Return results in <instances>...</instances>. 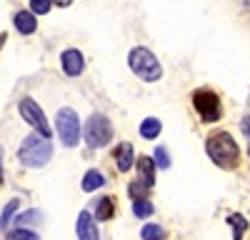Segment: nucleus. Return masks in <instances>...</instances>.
<instances>
[{
  "label": "nucleus",
  "instance_id": "nucleus-24",
  "mask_svg": "<svg viewBox=\"0 0 250 240\" xmlns=\"http://www.w3.org/2000/svg\"><path fill=\"white\" fill-rule=\"evenodd\" d=\"M148 190H150V188H145L143 183H130V188H128V193H130V198H133V200L145 198V195H148Z\"/></svg>",
  "mask_w": 250,
  "mask_h": 240
},
{
  "label": "nucleus",
  "instance_id": "nucleus-8",
  "mask_svg": "<svg viewBox=\"0 0 250 240\" xmlns=\"http://www.w3.org/2000/svg\"><path fill=\"white\" fill-rule=\"evenodd\" d=\"M60 65H62V73H65V75L75 78V75L83 73V68H85V60H83V53L80 50L70 48V50H65V53L60 55Z\"/></svg>",
  "mask_w": 250,
  "mask_h": 240
},
{
  "label": "nucleus",
  "instance_id": "nucleus-25",
  "mask_svg": "<svg viewBox=\"0 0 250 240\" xmlns=\"http://www.w3.org/2000/svg\"><path fill=\"white\" fill-rule=\"evenodd\" d=\"M73 3V0H53V5H58V8H68Z\"/></svg>",
  "mask_w": 250,
  "mask_h": 240
},
{
  "label": "nucleus",
  "instance_id": "nucleus-13",
  "mask_svg": "<svg viewBox=\"0 0 250 240\" xmlns=\"http://www.w3.org/2000/svg\"><path fill=\"white\" fill-rule=\"evenodd\" d=\"M103 185H105V178H103V173H98V170H88L85 178H83V190L85 193H93Z\"/></svg>",
  "mask_w": 250,
  "mask_h": 240
},
{
  "label": "nucleus",
  "instance_id": "nucleus-28",
  "mask_svg": "<svg viewBox=\"0 0 250 240\" xmlns=\"http://www.w3.org/2000/svg\"><path fill=\"white\" fill-rule=\"evenodd\" d=\"M0 185H3V168H0Z\"/></svg>",
  "mask_w": 250,
  "mask_h": 240
},
{
  "label": "nucleus",
  "instance_id": "nucleus-12",
  "mask_svg": "<svg viewBox=\"0 0 250 240\" xmlns=\"http://www.w3.org/2000/svg\"><path fill=\"white\" fill-rule=\"evenodd\" d=\"M13 23H15V28H18L20 33H23V35H30V33H35V28H38L35 13H28V10H23V13H15Z\"/></svg>",
  "mask_w": 250,
  "mask_h": 240
},
{
  "label": "nucleus",
  "instance_id": "nucleus-15",
  "mask_svg": "<svg viewBox=\"0 0 250 240\" xmlns=\"http://www.w3.org/2000/svg\"><path fill=\"white\" fill-rule=\"evenodd\" d=\"M113 215H115L113 198H100L98 205H95V220H110Z\"/></svg>",
  "mask_w": 250,
  "mask_h": 240
},
{
  "label": "nucleus",
  "instance_id": "nucleus-23",
  "mask_svg": "<svg viewBox=\"0 0 250 240\" xmlns=\"http://www.w3.org/2000/svg\"><path fill=\"white\" fill-rule=\"evenodd\" d=\"M53 5V0H30V13L35 15H45Z\"/></svg>",
  "mask_w": 250,
  "mask_h": 240
},
{
  "label": "nucleus",
  "instance_id": "nucleus-7",
  "mask_svg": "<svg viewBox=\"0 0 250 240\" xmlns=\"http://www.w3.org/2000/svg\"><path fill=\"white\" fill-rule=\"evenodd\" d=\"M20 115H23V120L28 125H33L43 138H50V125H48V118H45V113H43V108H40L35 100H30V98H25L23 103H20Z\"/></svg>",
  "mask_w": 250,
  "mask_h": 240
},
{
  "label": "nucleus",
  "instance_id": "nucleus-30",
  "mask_svg": "<svg viewBox=\"0 0 250 240\" xmlns=\"http://www.w3.org/2000/svg\"><path fill=\"white\" fill-rule=\"evenodd\" d=\"M248 153H250V150H248Z\"/></svg>",
  "mask_w": 250,
  "mask_h": 240
},
{
  "label": "nucleus",
  "instance_id": "nucleus-6",
  "mask_svg": "<svg viewBox=\"0 0 250 240\" xmlns=\"http://www.w3.org/2000/svg\"><path fill=\"white\" fill-rule=\"evenodd\" d=\"M193 105L203 123H215L220 118V98L213 90H198L193 95Z\"/></svg>",
  "mask_w": 250,
  "mask_h": 240
},
{
  "label": "nucleus",
  "instance_id": "nucleus-4",
  "mask_svg": "<svg viewBox=\"0 0 250 240\" xmlns=\"http://www.w3.org/2000/svg\"><path fill=\"white\" fill-rule=\"evenodd\" d=\"M83 135H85V143H88L90 148H103V145L110 143L113 125H110V120H108L105 115L93 113V115L88 118L85 128H83Z\"/></svg>",
  "mask_w": 250,
  "mask_h": 240
},
{
  "label": "nucleus",
  "instance_id": "nucleus-16",
  "mask_svg": "<svg viewBox=\"0 0 250 240\" xmlns=\"http://www.w3.org/2000/svg\"><path fill=\"white\" fill-rule=\"evenodd\" d=\"M228 223H230V228H233V238H235V240H240V238L245 235V230H248V220H245L240 213L230 215V218H228Z\"/></svg>",
  "mask_w": 250,
  "mask_h": 240
},
{
  "label": "nucleus",
  "instance_id": "nucleus-22",
  "mask_svg": "<svg viewBox=\"0 0 250 240\" xmlns=\"http://www.w3.org/2000/svg\"><path fill=\"white\" fill-rule=\"evenodd\" d=\"M40 220H43V213H40V210H28V213L20 215L15 223L18 225H30V223H40Z\"/></svg>",
  "mask_w": 250,
  "mask_h": 240
},
{
  "label": "nucleus",
  "instance_id": "nucleus-1",
  "mask_svg": "<svg viewBox=\"0 0 250 240\" xmlns=\"http://www.w3.org/2000/svg\"><path fill=\"white\" fill-rule=\"evenodd\" d=\"M205 150H208V158L213 160L215 165L230 170L238 165V158H240V150H238V143L230 133L225 130H218L213 135H208L205 140Z\"/></svg>",
  "mask_w": 250,
  "mask_h": 240
},
{
  "label": "nucleus",
  "instance_id": "nucleus-10",
  "mask_svg": "<svg viewBox=\"0 0 250 240\" xmlns=\"http://www.w3.org/2000/svg\"><path fill=\"white\" fill-rule=\"evenodd\" d=\"M138 175H140V183L145 188H153L155 185V160L148 155L138 158Z\"/></svg>",
  "mask_w": 250,
  "mask_h": 240
},
{
  "label": "nucleus",
  "instance_id": "nucleus-14",
  "mask_svg": "<svg viewBox=\"0 0 250 240\" xmlns=\"http://www.w3.org/2000/svg\"><path fill=\"white\" fill-rule=\"evenodd\" d=\"M160 130H163V125H160L158 118H145L143 125H140V135L148 138V140H155V138L160 135Z\"/></svg>",
  "mask_w": 250,
  "mask_h": 240
},
{
  "label": "nucleus",
  "instance_id": "nucleus-11",
  "mask_svg": "<svg viewBox=\"0 0 250 240\" xmlns=\"http://www.w3.org/2000/svg\"><path fill=\"white\" fill-rule=\"evenodd\" d=\"M133 160H135V153H133V145L130 143H120L115 148V163H118V170L120 173H128L133 168Z\"/></svg>",
  "mask_w": 250,
  "mask_h": 240
},
{
  "label": "nucleus",
  "instance_id": "nucleus-26",
  "mask_svg": "<svg viewBox=\"0 0 250 240\" xmlns=\"http://www.w3.org/2000/svg\"><path fill=\"white\" fill-rule=\"evenodd\" d=\"M243 130H245V135L250 138V118H245V120H243Z\"/></svg>",
  "mask_w": 250,
  "mask_h": 240
},
{
  "label": "nucleus",
  "instance_id": "nucleus-20",
  "mask_svg": "<svg viewBox=\"0 0 250 240\" xmlns=\"http://www.w3.org/2000/svg\"><path fill=\"white\" fill-rule=\"evenodd\" d=\"M5 238H8V240H40V238H38V233L25 230V228H15V230H10Z\"/></svg>",
  "mask_w": 250,
  "mask_h": 240
},
{
  "label": "nucleus",
  "instance_id": "nucleus-5",
  "mask_svg": "<svg viewBox=\"0 0 250 240\" xmlns=\"http://www.w3.org/2000/svg\"><path fill=\"white\" fill-rule=\"evenodd\" d=\"M55 128H58V135H60V140H62L65 148H75L78 145V140H80V120H78L75 110L60 108L58 118H55Z\"/></svg>",
  "mask_w": 250,
  "mask_h": 240
},
{
  "label": "nucleus",
  "instance_id": "nucleus-2",
  "mask_svg": "<svg viewBox=\"0 0 250 240\" xmlns=\"http://www.w3.org/2000/svg\"><path fill=\"white\" fill-rule=\"evenodd\" d=\"M53 155V145H50V138H43V135H28L23 140V145H20V163L28 165V168H43Z\"/></svg>",
  "mask_w": 250,
  "mask_h": 240
},
{
  "label": "nucleus",
  "instance_id": "nucleus-18",
  "mask_svg": "<svg viewBox=\"0 0 250 240\" xmlns=\"http://www.w3.org/2000/svg\"><path fill=\"white\" fill-rule=\"evenodd\" d=\"M133 213H135L138 218H148V215H153V203H150L148 198L133 200Z\"/></svg>",
  "mask_w": 250,
  "mask_h": 240
},
{
  "label": "nucleus",
  "instance_id": "nucleus-17",
  "mask_svg": "<svg viewBox=\"0 0 250 240\" xmlns=\"http://www.w3.org/2000/svg\"><path fill=\"white\" fill-rule=\"evenodd\" d=\"M18 208H20V200H18V198H13V200H10V203L5 205V210H3V215H0V228H3V230H5L8 225H10V220H13V215L18 213Z\"/></svg>",
  "mask_w": 250,
  "mask_h": 240
},
{
  "label": "nucleus",
  "instance_id": "nucleus-9",
  "mask_svg": "<svg viewBox=\"0 0 250 240\" xmlns=\"http://www.w3.org/2000/svg\"><path fill=\"white\" fill-rule=\"evenodd\" d=\"M75 230H78V238H80V240H100L98 228H95V220H93V215H90L88 210H83V213L78 215Z\"/></svg>",
  "mask_w": 250,
  "mask_h": 240
},
{
  "label": "nucleus",
  "instance_id": "nucleus-3",
  "mask_svg": "<svg viewBox=\"0 0 250 240\" xmlns=\"http://www.w3.org/2000/svg\"><path fill=\"white\" fill-rule=\"evenodd\" d=\"M128 63H130V70L138 78H143L145 83H155V80H160V75H163V68L158 63V58L148 48H133L130 55H128Z\"/></svg>",
  "mask_w": 250,
  "mask_h": 240
},
{
  "label": "nucleus",
  "instance_id": "nucleus-21",
  "mask_svg": "<svg viewBox=\"0 0 250 240\" xmlns=\"http://www.w3.org/2000/svg\"><path fill=\"white\" fill-rule=\"evenodd\" d=\"M155 165L158 168H170V155H168V148H165V145H158L155 148Z\"/></svg>",
  "mask_w": 250,
  "mask_h": 240
},
{
  "label": "nucleus",
  "instance_id": "nucleus-19",
  "mask_svg": "<svg viewBox=\"0 0 250 240\" xmlns=\"http://www.w3.org/2000/svg\"><path fill=\"white\" fill-rule=\"evenodd\" d=\"M140 235H143V240H165V230H163L160 225H155V223L145 225Z\"/></svg>",
  "mask_w": 250,
  "mask_h": 240
},
{
  "label": "nucleus",
  "instance_id": "nucleus-29",
  "mask_svg": "<svg viewBox=\"0 0 250 240\" xmlns=\"http://www.w3.org/2000/svg\"><path fill=\"white\" fill-rule=\"evenodd\" d=\"M245 3H248V5H250V0H245Z\"/></svg>",
  "mask_w": 250,
  "mask_h": 240
},
{
  "label": "nucleus",
  "instance_id": "nucleus-27",
  "mask_svg": "<svg viewBox=\"0 0 250 240\" xmlns=\"http://www.w3.org/2000/svg\"><path fill=\"white\" fill-rule=\"evenodd\" d=\"M0 43H5V33H0Z\"/></svg>",
  "mask_w": 250,
  "mask_h": 240
}]
</instances>
